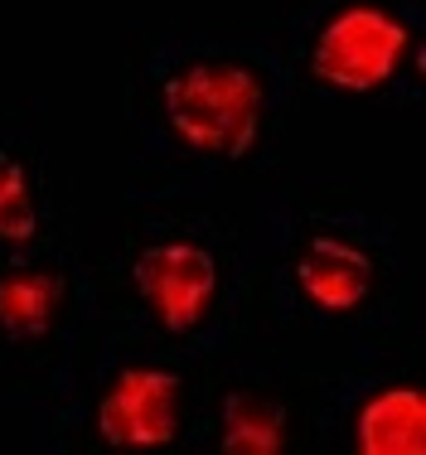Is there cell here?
<instances>
[{
    "instance_id": "3",
    "label": "cell",
    "mask_w": 426,
    "mask_h": 455,
    "mask_svg": "<svg viewBox=\"0 0 426 455\" xmlns=\"http://www.w3.org/2000/svg\"><path fill=\"white\" fill-rule=\"evenodd\" d=\"M261 237L271 243V267L291 306L320 324L374 310L398 252V228L354 199L291 204L271 213V233Z\"/></svg>"
},
{
    "instance_id": "5",
    "label": "cell",
    "mask_w": 426,
    "mask_h": 455,
    "mask_svg": "<svg viewBox=\"0 0 426 455\" xmlns=\"http://www.w3.org/2000/svg\"><path fill=\"white\" fill-rule=\"evenodd\" d=\"M184 378L170 363H122L92 397V431L117 451H160L180 436Z\"/></svg>"
},
{
    "instance_id": "7",
    "label": "cell",
    "mask_w": 426,
    "mask_h": 455,
    "mask_svg": "<svg viewBox=\"0 0 426 455\" xmlns=\"http://www.w3.org/2000/svg\"><path fill=\"white\" fill-rule=\"evenodd\" d=\"M213 427L223 455H277L291 441V407L267 383H233L218 397Z\"/></svg>"
},
{
    "instance_id": "6",
    "label": "cell",
    "mask_w": 426,
    "mask_h": 455,
    "mask_svg": "<svg viewBox=\"0 0 426 455\" xmlns=\"http://www.w3.org/2000/svg\"><path fill=\"white\" fill-rule=\"evenodd\" d=\"M349 441L364 455H422L426 403L417 378H388V383L368 387L349 411Z\"/></svg>"
},
{
    "instance_id": "2",
    "label": "cell",
    "mask_w": 426,
    "mask_h": 455,
    "mask_svg": "<svg viewBox=\"0 0 426 455\" xmlns=\"http://www.w3.org/2000/svg\"><path fill=\"white\" fill-rule=\"evenodd\" d=\"M291 73L325 97L412 107L426 73L422 0H296Z\"/></svg>"
},
{
    "instance_id": "8",
    "label": "cell",
    "mask_w": 426,
    "mask_h": 455,
    "mask_svg": "<svg viewBox=\"0 0 426 455\" xmlns=\"http://www.w3.org/2000/svg\"><path fill=\"white\" fill-rule=\"evenodd\" d=\"M63 272L49 262H15L0 267V334L10 344H39L53 334L63 315Z\"/></svg>"
},
{
    "instance_id": "1",
    "label": "cell",
    "mask_w": 426,
    "mask_h": 455,
    "mask_svg": "<svg viewBox=\"0 0 426 455\" xmlns=\"http://www.w3.org/2000/svg\"><path fill=\"white\" fill-rule=\"evenodd\" d=\"M286 53L233 35H170L136 68V136L174 175H233L267 156L291 112Z\"/></svg>"
},
{
    "instance_id": "4",
    "label": "cell",
    "mask_w": 426,
    "mask_h": 455,
    "mask_svg": "<svg viewBox=\"0 0 426 455\" xmlns=\"http://www.w3.org/2000/svg\"><path fill=\"white\" fill-rule=\"evenodd\" d=\"M223 276V252L209 223H170L160 233H146L126 262L141 310L170 339H189L218 315Z\"/></svg>"
},
{
    "instance_id": "9",
    "label": "cell",
    "mask_w": 426,
    "mask_h": 455,
    "mask_svg": "<svg viewBox=\"0 0 426 455\" xmlns=\"http://www.w3.org/2000/svg\"><path fill=\"white\" fill-rule=\"evenodd\" d=\"M44 233V194L35 150L20 136L0 132V247L25 252Z\"/></svg>"
}]
</instances>
